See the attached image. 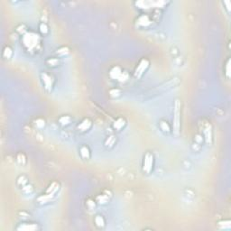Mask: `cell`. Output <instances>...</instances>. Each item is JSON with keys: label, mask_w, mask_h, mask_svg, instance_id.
I'll use <instances>...</instances> for the list:
<instances>
[{"label": "cell", "mask_w": 231, "mask_h": 231, "mask_svg": "<svg viewBox=\"0 0 231 231\" xmlns=\"http://www.w3.org/2000/svg\"><path fill=\"white\" fill-rule=\"evenodd\" d=\"M173 132L178 135L180 132V103L179 100H175L174 104V110H173Z\"/></svg>", "instance_id": "obj_1"}, {"label": "cell", "mask_w": 231, "mask_h": 231, "mask_svg": "<svg viewBox=\"0 0 231 231\" xmlns=\"http://www.w3.org/2000/svg\"><path fill=\"white\" fill-rule=\"evenodd\" d=\"M154 165V155L151 153H146L144 156V163H143V169L144 172L146 173H151Z\"/></svg>", "instance_id": "obj_2"}, {"label": "cell", "mask_w": 231, "mask_h": 231, "mask_svg": "<svg viewBox=\"0 0 231 231\" xmlns=\"http://www.w3.org/2000/svg\"><path fill=\"white\" fill-rule=\"evenodd\" d=\"M79 154L83 159H89V156H90V151H89V147L86 146V145L81 146L80 149H79Z\"/></svg>", "instance_id": "obj_3"}, {"label": "cell", "mask_w": 231, "mask_h": 231, "mask_svg": "<svg viewBox=\"0 0 231 231\" xmlns=\"http://www.w3.org/2000/svg\"><path fill=\"white\" fill-rule=\"evenodd\" d=\"M168 122L167 121H165V120H161L160 121V128L161 130L163 131V132H164V133H168V132H170L171 131V128L170 127H167V124Z\"/></svg>", "instance_id": "obj_4"}, {"label": "cell", "mask_w": 231, "mask_h": 231, "mask_svg": "<svg viewBox=\"0 0 231 231\" xmlns=\"http://www.w3.org/2000/svg\"><path fill=\"white\" fill-rule=\"evenodd\" d=\"M39 29L43 33V34H46L49 32V28H48V26L45 23H41V25L39 26Z\"/></svg>", "instance_id": "obj_5"}]
</instances>
